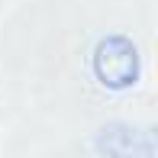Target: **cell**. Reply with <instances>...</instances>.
I'll list each match as a JSON object with an SVG mask.
<instances>
[{
    "label": "cell",
    "instance_id": "cell-1",
    "mask_svg": "<svg viewBox=\"0 0 158 158\" xmlns=\"http://www.w3.org/2000/svg\"><path fill=\"white\" fill-rule=\"evenodd\" d=\"M90 71H94L97 84H103L106 90H129L142 77V55L129 35L110 32L97 39L94 52H90Z\"/></svg>",
    "mask_w": 158,
    "mask_h": 158
},
{
    "label": "cell",
    "instance_id": "cell-2",
    "mask_svg": "<svg viewBox=\"0 0 158 158\" xmlns=\"http://www.w3.org/2000/svg\"><path fill=\"white\" fill-rule=\"evenodd\" d=\"M94 148L100 158H155L152 129H139L129 123L100 126L94 135Z\"/></svg>",
    "mask_w": 158,
    "mask_h": 158
}]
</instances>
